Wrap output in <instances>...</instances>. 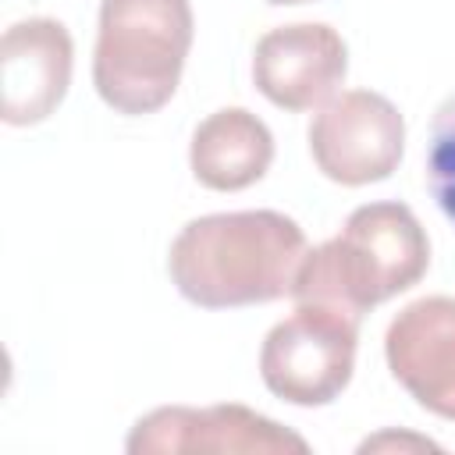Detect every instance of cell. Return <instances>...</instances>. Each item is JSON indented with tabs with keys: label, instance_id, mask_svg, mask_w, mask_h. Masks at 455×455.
I'll list each match as a JSON object with an SVG mask.
<instances>
[{
	"label": "cell",
	"instance_id": "cell-1",
	"mask_svg": "<svg viewBox=\"0 0 455 455\" xmlns=\"http://www.w3.org/2000/svg\"><path fill=\"white\" fill-rule=\"evenodd\" d=\"M306 256L302 228L277 210L206 213L181 228L167 270L174 288L203 309H235L291 295Z\"/></svg>",
	"mask_w": 455,
	"mask_h": 455
},
{
	"label": "cell",
	"instance_id": "cell-2",
	"mask_svg": "<svg viewBox=\"0 0 455 455\" xmlns=\"http://www.w3.org/2000/svg\"><path fill=\"white\" fill-rule=\"evenodd\" d=\"M430 267V242L405 203H366L345 228L306 249L291 299L295 306H327L363 320L366 309L412 288Z\"/></svg>",
	"mask_w": 455,
	"mask_h": 455
},
{
	"label": "cell",
	"instance_id": "cell-3",
	"mask_svg": "<svg viewBox=\"0 0 455 455\" xmlns=\"http://www.w3.org/2000/svg\"><path fill=\"white\" fill-rule=\"evenodd\" d=\"M188 46V0H103L92 85L117 114H153L178 92Z\"/></svg>",
	"mask_w": 455,
	"mask_h": 455
},
{
	"label": "cell",
	"instance_id": "cell-4",
	"mask_svg": "<svg viewBox=\"0 0 455 455\" xmlns=\"http://www.w3.org/2000/svg\"><path fill=\"white\" fill-rule=\"evenodd\" d=\"M355 341V316L327 306H295V313L263 338L259 377L291 405H327L352 380Z\"/></svg>",
	"mask_w": 455,
	"mask_h": 455
},
{
	"label": "cell",
	"instance_id": "cell-5",
	"mask_svg": "<svg viewBox=\"0 0 455 455\" xmlns=\"http://www.w3.org/2000/svg\"><path fill=\"white\" fill-rule=\"evenodd\" d=\"M405 149V121L398 107L370 89H352L320 107L309 124V153L338 185L384 181Z\"/></svg>",
	"mask_w": 455,
	"mask_h": 455
},
{
	"label": "cell",
	"instance_id": "cell-6",
	"mask_svg": "<svg viewBox=\"0 0 455 455\" xmlns=\"http://www.w3.org/2000/svg\"><path fill=\"white\" fill-rule=\"evenodd\" d=\"M124 448L132 455H185V451H259V455H306L309 444L270 416L249 405H164L142 416Z\"/></svg>",
	"mask_w": 455,
	"mask_h": 455
},
{
	"label": "cell",
	"instance_id": "cell-7",
	"mask_svg": "<svg viewBox=\"0 0 455 455\" xmlns=\"http://www.w3.org/2000/svg\"><path fill=\"white\" fill-rule=\"evenodd\" d=\"M348 71L345 39L323 21H299L270 28L256 43L252 82L284 110H313L334 100Z\"/></svg>",
	"mask_w": 455,
	"mask_h": 455
},
{
	"label": "cell",
	"instance_id": "cell-8",
	"mask_svg": "<svg viewBox=\"0 0 455 455\" xmlns=\"http://www.w3.org/2000/svg\"><path fill=\"white\" fill-rule=\"evenodd\" d=\"M391 377L434 416L455 419V299L409 302L384 334Z\"/></svg>",
	"mask_w": 455,
	"mask_h": 455
},
{
	"label": "cell",
	"instance_id": "cell-9",
	"mask_svg": "<svg viewBox=\"0 0 455 455\" xmlns=\"http://www.w3.org/2000/svg\"><path fill=\"white\" fill-rule=\"evenodd\" d=\"M71 68L75 43L60 21H14L0 39V117L14 128L46 121L71 85Z\"/></svg>",
	"mask_w": 455,
	"mask_h": 455
},
{
	"label": "cell",
	"instance_id": "cell-10",
	"mask_svg": "<svg viewBox=\"0 0 455 455\" xmlns=\"http://www.w3.org/2000/svg\"><path fill=\"white\" fill-rule=\"evenodd\" d=\"M274 160L270 128L245 107H224L210 114L188 146V164L199 185L213 192H238L256 185Z\"/></svg>",
	"mask_w": 455,
	"mask_h": 455
},
{
	"label": "cell",
	"instance_id": "cell-11",
	"mask_svg": "<svg viewBox=\"0 0 455 455\" xmlns=\"http://www.w3.org/2000/svg\"><path fill=\"white\" fill-rule=\"evenodd\" d=\"M427 188L455 224V92L434 110L427 142Z\"/></svg>",
	"mask_w": 455,
	"mask_h": 455
},
{
	"label": "cell",
	"instance_id": "cell-12",
	"mask_svg": "<svg viewBox=\"0 0 455 455\" xmlns=\"http://www.w3.org/2000/svg\"><path fill=\"white\" fill-rule=\"evenodd\" d=\"M267 4H309V0H267Z\"/></svg>",
	"mask_w": 455,
	"mask_h": 455
}]
</instances>
